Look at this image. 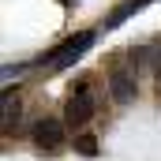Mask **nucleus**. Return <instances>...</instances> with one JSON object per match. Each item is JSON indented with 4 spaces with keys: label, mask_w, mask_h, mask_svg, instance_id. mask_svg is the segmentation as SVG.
<instances>
[{
    "label": "nucleus",
    "mask_w": 161,
    "mask_h": 161,
    "mask_svg": "<svg viewBox=\"0 0 161 161\" xmlns=\"http://www.w3.org/2000/svg\"><path fill=\"white\" fill-rule=\"evenodd\" d=\"M94 116V90L82 82L79 90H71V97H68V109H64V124L68 127H82V124Z\"/></svg>",
    "instance_id": "f257e3e1"
},
{
    "label": "nucleus",
    "mask_w": 161,
    "mask_h": 161,
    "mask_svg": "<svg viewBox=\"0 0 161 161\" xmlns=\"http://www.w3.org/2000/svg\"><path fill=\"white\" fill-rule=\"evenodd\" d=\"M90 45H94V34H90V30H82V34H75V38H68L60 49H56V53H53V56H49V68H56V71L71 68L82 53L90 49Z\"/></svg>",
    "instance_id": "f03ea898"
},
{
    "label": "nucleus",
    "mask_w": 161,
    "mask_h": 161,
    "mask_svg": "<svg viewBox=\"0 0 161 161\" xmlns=\"http://www.w3.org/2000/svg\"><path fill=\"white\" fill-rule=\"evenodd\" d=\"M109 94H113L116 105H131L135 101V71L124 68V64H116L109 71Z\"/></svg>",
    "instance_id": "7ed1b4c3"
},
{
    "label": "nucleus",
    "mask_w": 161,
    "mask_h": 161,
    "mask_svg": "<svg viewBox=\"0 0 161 161\" xmlns=\"http://www.w3.org/2000/svg\"><path fill=\"white\" fill-rule=\"evenodd\" d=\"M30 135H34V142H38L41 150H56L64 142V124L60 120H38Z\"/></svg>",
    "instance_id": "20e7f679"
},
{
    "label": "nucleus",
    "mask_w": 161,
    "mask_h": 161,
    "mask_svg": "<svg viewBox=\"0 0 161 161\" xmlns=\"http://www.w3.org/2000/svg\"><path fill=\"white\" fill-rule=\"evenodd\" d=\"M146 4H150V0H124L120 8H116V11H113L109 19H105V26H109V30H113V26H120V23L127 19V15H135V11H142Z\"/></svg>",
    "instance_id": "39448f33"
},
{
    "label": "nucleus",
    "mask_w": 161,
    "mask_h": 161,
    "mask_svg": "<svg viewBox=\"0 0 161 161\" xmlns=\"http://www.w3.org/2000/svg\"><path fill=\"white\" fill-rule=\"evenodd\" d=\"M75 150H79L82 158H97V139L94 135H79L75 139Z\"/></svg>",
    "instance_id": "423d86ee"
},
{
    "label": "nucleus",
    "mask_w": 161,
    "mask_h": 161,
    "mask_svg": "<svg viewBox=\"0 0 161 161\" xmlns=\"http://www.w3.org/2000/svg\"><path fill=\"white\" fill-rule=\"evenodd\" d=\"M150 60H154V71H158V79H161V49H150Z\"/></svg>",
    "instance_id": "0eeeda50"
},
{
    "label": "nucleus",
    "mask_w": 161,
    "mask_h": 161,
    "mask_svg": "<svg viewBox=\"0 0 161 161\" xmlns=\"http://www.w3.org/2000/svg\"><path fill=\"white\" fill-rule=\"evenodd\" d=\"M60 4H64V8H71V4H75V0H60Z\"/></svg>",
    "instance_id": "6e6552de"
}]
</instances>
